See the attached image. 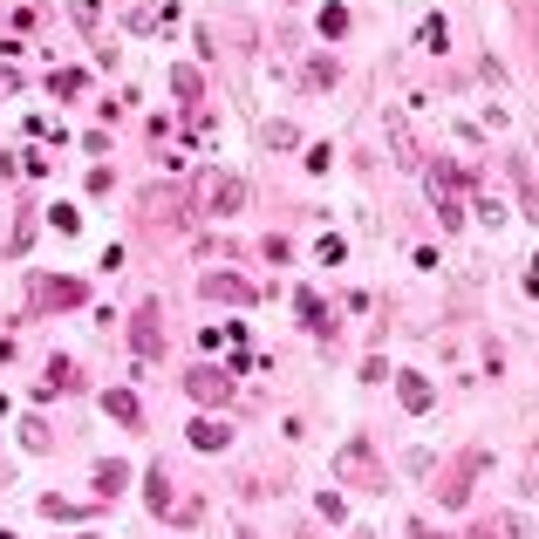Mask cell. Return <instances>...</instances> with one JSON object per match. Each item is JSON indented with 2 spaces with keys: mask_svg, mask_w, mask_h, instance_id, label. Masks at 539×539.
<instances>
[{
  "mask_svg": "<svg viewBox=\"0 0 539 539\" xmlns=\"http://www.w3.org/2000/svg\"><path fill=\"white\" fill-rule=\"evenodd\" d=\"M335 478L355 485V492H383V464H376V444L369 437H348L342 451H335Z\"/></svg>",
  "mask_w": 539,
  "mask_h": 539,
  "instance_id": "obj_1",
  "label": "cell"
},
{
  "mask_svg": "<svg viewBox=\"0 0 539 539\" xmlns=\"http://www.w3.org/2000/svg\"><path fill=\"white\" fill-rule=\"evenodd\" d=\"M239 205H246V185H239L232 171H205V178H198V212L226 219V212H239Z\"/></svg>",
  "mask_w": 539,
  "mask_h": 539,
  "instance_id": "obj_2",
  "label": "cell"
},
{
  "mask_svg": "<svg viewBox=\"0 0 539 539\" xmlns=\"http://www.w3.org/2000/svg\"><path fill=\"white\" fill-rule=\"evenodd\" d=\"M424 185H430V205H437V219H444V226H458V219H464V185H458V171H451V164H437Z\"/></svg>",
  "mask_w": 539,
  "mask_h": 539,
  "instance_id": "obj_3",
  "label": "cell"
},
{
  "mask_svg": "<svg viewBox=\"0 0 539 539\" xmlns=\"http://www.w3.org/2000/svg\"><path fill=\"white\" fill-rule=\"evenodd\" d=\"M383 130H389V151H396V164H403V171H417V164H424V144H417L410 116H403V110H383Z\"/></svg>",
  "mask_w": 539,
  "mask_h": 539,
  "instance_id": "obj_4",
  "label": "cell"
},
{
  "mask_svg": "<svg viewBox=\"0 0 539 539\" xmlns=\"http://www.w3.org/2000/svg\"><path fill=\"white\" fill-rule=\"evenodd\" d=\"M171 14H178L171 0H130L123 28H130V35H157V28H171Z\"/></svg>",
  "mask_w": 539,
  "mask_h": 539,
  "instance_id": "obj_5",
  "label": "cell"
},
{
  "mask_svg": "<svg viewBox=\"0 0 539 539\" xmlns=\"http://www.w3.org/2000/svg\"><path fill=\"white\" fill-rule=\"evenodd\" d=\"M205 301H232V308H246V301H260V287L239 280V273H205Z\"/></svg>",
  "mask_w": 539,
  "mask_h": 539,
  "instance_id": "obj_6",
  "label": "cell"
},
{
  "mask_svg": "<svg viewBox=\"0 0 539 539\" xmlns=\"http://www.w3.org/2000/svg\"><path fill=\"white\" fill-rule=\"evenodd\" d=\"M185 389H192L198 403H226V396H232V376H226V369H192V376H185Z\"/></svg>",
  "mask_w": 539,
  "mask_h": 539,
  "instance_id": "obj_7",
  "label": "cell"
},
{
  "mask_svg": "<svg viewBox=\"0 0 539 539\" xmlns=\"http://www.w3.org/2000/svg\"><path fill=\"white\" fill-rule=\"evenodd\" d=\"M35 301H41V308H76V301H82V280H41Z\"/></svg>",
  "mask_w": 539,
  "mask_h": 539,
  "instance_id": "obj_8",
  "label": "cell"
},
{
  "mask_svg": "<svg viewBox=\"0 0 539 539\" xmlns=\"http://www.w3.org/2000/svg\"><path fill=\"white\" fill-rule=\"evenodd\" d=\"M396 396H403V410H417V417H424L430 403H437V389H430V376H403V383H396Z\"/></svg>",
  "mask_w": 539,
  "mask_h": 539,
  "instance_id": "obj_9",
  "label": "cell"
},
{
  "mask_svg": "<svg viewBox=\"0 0 539 539\" xmlns=\"http://www.w3.org/2000/svg\"><path fill=\"white\" fill-rule=\"evenodd\" d=\"M130 342H137V355H157V348H164V328H157V308H144V314H137Z\"/></svg>",
  "mask_w": 539,
  "mask_h": 539,
  "instance_id": "obj_10",
  "label": "cell"
},
{
  "mask_svg": "<svg viewBox=\"0 0 539 539\" xmlns=\"http://www.w3.org/2000/svg\"><path fill=\"white\" fill-rule=\"evenodd\" d=\"M226 437H232V430L219 424V417H198V424H192V444H198V451H226Z\"/></svg>",
  "mask_w": 539,
  "mask_h": 539,
  "instance_id": "obj_11",
  "label": "cell"
},
{
  "mask_svg": "<svg viewBox=\"0 0 539 539\" xmlns=\"http://www.w3.org/2000/svg\"><path fill=\"white\" fill-rule=\"evenodd\" d=\"M485 539H533V526H526L519 512H492V526H485Z\"/></svg>",
  "mask_w": 539,
  "mask_h": 539,
  "instance_id": "obj_12",
  "label": "cell"
},
{
  "mask_svg": "<svg viewBox=\"0 0 539 539\" xmlns=\"http://www.w3.org/2000/svg\"><path fill=\"white\" fill-rule=\"evenodd\" d=\"M512 185H519V212L539 219V185H533V171H526V164H512Z\"/></svg>",
  "mask_w": 539,
  "mask_h": 539,
  "instance_id": "obj_13",
  "label": "cell"
},
{
  "mask_svg": "<svg viewBox=\"0 0 539 539\" xmlns=\"http://www.w3.org/2000/svg\"><path fill=\"white\" fill-rule=\"evenodd\" d=\"M123 478H130V464H96V492H103V499H116V492H123Z\"/></svg>",
  "mask_w": 539,
  "mask_h": 539,
  "instance_id": "obj_14",
  "label": "cell"
},
{
  "mask_svg": "<svg viewBox=\"0 0 539 539\" xmlns=\"http://www.w3.org/2000/svg\"><path fill=\"white\" fill-rule=\"evenodd\" d=\"M103 410H110L116 424H137V396H130V389H110V396H103Z\"/></svg>",
  "mask_w": 539,
  "mask_h": 539,
  "instance_id": "obj_15",
  "label": "cell"
},
{
  "mask_svg": "<svg viewBox=\"0 0 539 539\" xmlns=\"http://www.w3.org/2000/svg\"><path fill=\"white\" fill-rule=\"evenodd\" d=\"M417 41H424L430 55H444V48H451V28H444V21H437V14H430V21H424V35H417Z\"/></svg>",
  "mask_w": 539,
  "mask_h": 539,
  "instance_id": "obj_16",
  "label": "cell"
},
{
  "mask_svg": "<svg viewBox=\"0 0 539 539\" xmlns=\"http://www.w3.org/2000/svg\"><path fill=\"white\" fill-rule=\"evenodd\" d=\"M294 144H301L294 123H267V151H294Z\"/></svg>",
  "mask_w": 539,
  "mask_h": 539,
  "instance_id": "obj_17",
  "label": "cell"
},
{
  "mask_svg": "<svg viewBox=\"0 0 539 539\" xmlns=\"http://www.w3.org/2000/svg\"><path fill=\"white\" fill-rule=\"evenodd\" d=\"M151 512H171V478H164V464L151 471Z\"/></svg>",
  "mask_w": 539,
  "mask_h": 539,
  "instance_id": "obj_18",
  "label": "cell"
},
{
  "mask_svg": "<svg viewBox=\"0 0 539 539\" xmlns=\"http://www.w3.org/2000/svg\"><path fill=\"white\" fill-rule=\"evenodd\" d=\"M82 89H89L82 69H62V76H55V96H82Z\"/></svg>",
  "mask_w": 539,
  "mask_h": 539,
  "instance_id": "obj_19",
  "label": "cell"
},
{
  "mask_svg": "<svg viewBox=\"0 0 539 539\" xmlns=\"http://www.w3.org/2000/svg\"><path fill=\"white\" fill-rule=\"evenodd\" d=\"M301 321H308V328H328V308H321V294H301Z\"/></svg>",
  "mask_w": 539,
  "mask_h": 539,
  "instance_id": "obj_20",
  "label": "cell"
},
{
  "mask_svg": "<svg viewBox=\"0 0 539 539\" xmlns=\"http://www.w3.org/2000/svg\"><path fill=\"white\" fill-rule=\"evenodd\" d=\"M321 35H328V41L348 35V7H328V14H321Z\"/></svg>",
  "mask_w": 539,
  "mask_h": 539,
  "instance_id": "obj_21",
  "label": "cell"
},
{
  "mask_svg": "<svg viewBox=\"0 0 539 539\" xmlns=\"http://www.w3.org/2000/svg\"><path fill=\"white\" fill-rule=\"evenodd\" d=\"M171 89H178V96L192 103V96H198V69H171Z\"/></svg>",
  "mask_w": 539,
  "mask_h": 539,
  "instance_id": "obj_22",
  "label": "cell"
},
{
  "mask_svg": "<svg viewBox=\"0 0 539 539\" xmlns=\"http://www.w3.org/2000/svg\"><path fill=\"white\" fill-rule=\"evenodd\" d=\"M526 267H533V273H526V294H539V253L526 260Z\"/></svg>",
  "mask_w": 539,
  "mask_h": 539,
  "instance_id": "obj_23",
  "label": "cell"
},
{
  "mask_svg": "<svg viewBox=\"0 0 539 539\" xmlns=\"http://www.w3.org/2000/svg\"><path fill=\"white\" fill-rule=\"evenodd\" d=\"M410 539H437V533H430V526H417V533H410Z\"/></svg>",
  "mask_w": 539,
  "mask_h": 539,
  "instance_id": "obj_24",
  "label": "cell"
}]
</instances>
